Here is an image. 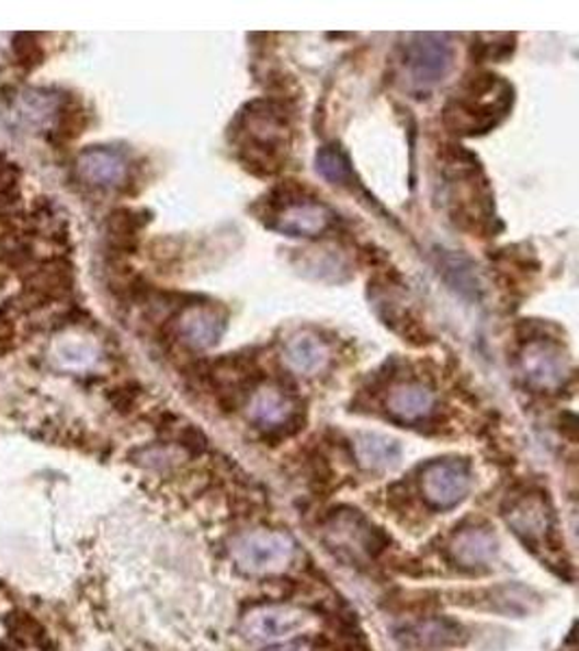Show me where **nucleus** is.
Masks as SVG:
<instances>
[{
  "label": "nucleus",
  "mask_w": 579,
  "mask_h": 651,
  "mask_svg": "<svg viewBox=\"0 0 579 651\" xmlns=\"http://www.w3.org/2000/svg\"><path fill=\"white\" fill-rule=\"evenodd\" d=\"M332 221V214L313 201H291L272 221V228L290 237L321 235Z\"/></svg>",
  "instance_id": "9"
},
{
  "label": "nucleus",
  "mask_w": 579,
  "mask_h": 651,
  "mask_svg": "<svg viewBox=\"0 0 579 651\" xmlns=\"http://www.w3.org/2000/svg\"><path fill=\"white\" fill-rule=\"evenodd\" d=\"M293 551L295 547L290 537L272 530L246 533L232 541L235 562L243 571L257 573V575L281 573L283 569H287Z\"/></svg>",
  "instance_id": "3"
},
{
  "label": "nucleus",
  "mask_w": 579,
  "mask_h": 651,
  "mask_svg": "<svg viewBox=\"0 0 579 651\" xmlns=\"http://www.w3.org/2000/svg\"><path fill=\"white\" fill-rule=\"evenodd\" d=\"M334 530V542L337 547H348V549H359L367 556H376L385 549L386 537L374 526H370L361 515L350 513V515H339L332 524Z\"/></svg>",
  "instance_id": "13"
},
{
  "label": "nucleus",
  "mask_w": 579,
  "mask_h": 651,
  "mask_svg": "<svg viewBox=\"0 0 579 651\" xmlns=\"http://www.w3.org/2000/svg\"><path fill=\"white\" fill-rule=\"evenodd\" d=\"M472 489V471L465 460H432L421 471L423 498L436 509L461 504Z\"/></svg>",
  "instance_id": "4"
},
{
  "label": "nucleus",
  "mask_w": 579,
  "mask_h": 651,
  "mask_svg": "<svg viewBox=\"0 0 579 651\" xmlns=\"http://www.w3.org/2000/svg\"><path fill=\"white\" fill-rule=\"evenodd\" d=\"M399 639L410 650H445V648L463 646L467 635L458 621L439 617V619H423L408 626L399 635Z\"/></svg>",
  "instance_id": "8"
},
{
  "label": "nucleus",
  "mask_w": 579,
  "mask_h": 651,
  "mask_svg": "<svg viewBox=\"0 0 579 651\" xmlns=\"http://www.w3.org/2000/svg\"><path fill=\"white\" fill-rule=\"evenodd\" d=\"M315 168L328 183H332L337 187L354 190V185H356V176L350 165V159L345 157V152L339 146L319 148L317 157H315Z\"/></svg>",
  "instance_id": "19"
},
{
  "label": "nucleus",
  "mask_w": 579,
  "mask_h": 651,
  "mask_svg": "<svg viewBox=\"0 0 579 651\" xmlns=\"http://www.w3.org/2000/svg\"><path fill=\"white\" fill-rule=\"evenodd\" d=\"M512 107V88L495 75L474 77L445 108V124L461 135H483Z\"/></svg>",
  "instance_id": "1"
},
{
  "label": "nucleus",
  "mask_w": 579,
  "mask_h": 651,
  "mask_svg": "<svg viewBox=\"0 0 579 651\" xmlns=\"http://www.w3.org/2000/svg\"><path fill=\"white\" fill-rule=\"evenodd\" d=\"M310 626H313V617L291 606L259 608L243 619V632L252 641H261V643H285L295 639L297 635L306 632Z\"/></svg>",
  "instance_id": "6"
},
{
  "label": "nucleus",
  "mask_w": 579,
  "mask_h": 651,
  "mask_svg": "<svg viewBox=\"0 0 579 651\" xmlns=\"http://www.w3.org/2000/svg\"><path fill=\"white\" fill-rule=\"evenodd\" d=\"M497 539L480 528H467L452 541V556L465 569L488 567L497 558Z\"/></svg>",
  "instance_id": "15"
},
{
  "label": "nucleus",
  "mask_w": 579,
  "mask_h": 651,
  "mask_svg": "<svg viewBox=\"0 0 579 651\" xmlns=\"http://www.w3.org/2000/svg\"><path fill=\"white\" fill-rule=\"evenodd\" d=\"M386 409L399 422L415 424V422L425 420L432 413L434 396L428 387H423L419 382H404L390 391V396L386 400Z\"/></svg>",
  "instance_id": "14"
},
{
  "label": "nucleus",
  "mask_w": 579,
  "mask_h": 651,
  "mask_svg": "<svg viewBox=\"0 0 579 651\" xmlns=\"http://www.w3.org/2000/svg\"><path fill=\"white\" fill-rule=\"evenodd\" d=\"M521 369L530 385L554 391L560 389L569 376L567 354L549 341H532L521 352Z\"/></svg>",
  "instance_id": "7"
},
{
  "label": "nucleus",
  "mask_w": 579,
  "mask_h": 651,
  "mask_svg": "<svg viewBox=\"0 0 579 651\" xmlns=\"http://www.w3.org/2000/svg\"><path fill=\"white\" fill-rule=\"evenodd\" d=\"M508 526L525 541L541 539L552 528V511L543 495H523L506 513Z\"/></svg>",
  "instance_id": "12"
},
{
  "label": "nucleus",
  "mask_w": 579,
  "mask_h": 651,
  "mask_svg": "<svg viewBox=\"0 0 579 651\" xmlns=\"http://www.w3.org/2000/svg\"><path fill=\"white\" fill-rule=\"evenodd\" d=\"M397 441L383 434H361L356 438V458L365 469H388L399 460Z\"/></svg>",
  "instance_id": "18"
},
{
  "label": "nucleus",
  "mask_w": 579,
  "mask_h": 651,
  "mask_svg": "<svg viewBox=\"0 0 579 651\" xmlns=\"http://www.w3.org/2000/svg\"><path fill=\"white\" fill-rule=\"evenodd\" d=\"M79 176L92 187H117L126 179V161L111 148H90L79 157Z\"/></svg>",
  "instance_id": "11"
},
{
  "label": "nucleus",
  "mask_w": 579,
  "mask_h": 651,
  "mask_svg": "<svg viewBox=\"0 0 579 651\" xmlns=\"http://www.w3.org/2000/svg\"><path fill=\"white\" fill-rule=\"evenodd\" d=\"M404 68L410 83L419 90L439 85L454 68V46L447 35L419 33L404 50Z\"/></svg>",
  "instance_id": "2"
},
{
  "label": "nucleus",
  "mask_w": 579,
  "mask_h": 651,
  "mask_svg": "<svg viewBox=\"0 0 579 651\" xmlns=\"http://www.w3.org/2000/svg\"><path fill=\"white\" fill-rule=\"evenodd\" d=\"M246 150L254 157L276 159L287 146V122L272 103H257L243 115Z\"/></svg>",
  "instance_id": "5"
},
{
  "label": "nucleus",
  "mask_w": 579,
  "mask_h": 651,
  "mask_svg": "<svg viewBox=\"0 0 579 651\" xmlns=\"http://www.w3.org/2000/svg\"><path fill=\"white\" fill-rule=\"evenodd\" d=\"M179 332L183 341L195 350L213 347L226 332V313L219 307H190L181 318Z\"/></svg>",
  "instance_id": "10"
},
{
  "label": "nucleus",
  "mask_w": 579,
  "mask_h": 651,
  "mask_svg": "<svg viewBox=\"0 0 579 651\" xmlns=\"http://www.w3.org/2000/svg\"><path fill=\"white\" fill-rule=\"evenodd\" d=\"M285 361L295 374L310 376L326 367V363L330 361V350L319 336L302 332L290 339L285 347Z\"/></svg>",
  "instance_id": "16"
},
{
  "label": "nucleus",
  "mask_w": 579,
  "mask_h": 651,
  "mask_svg": "<svg viewBox=\"0 0 579 651\" xmlns=\"http://www.w3.org/2000/svg\"><path fill=\"white\" fill-rule=\"evenodd\" d=\"M13 50H15V57L20 59V64L26 68H35L42 61V48H39L37 39L29 33H22L15 37Z\"/></svg>",
  "instance_id": "20"
},
{
  "label": "nucleus",
  "mask_w": 579,
  "mask_h": 651,
  "mask_svg": "<svg viewBox=\"0 0 579 651\" xmlns=\"http://www.w3.org/2000/svg\"><path fill=\"white\" fill-rule=\"evenodd\" d=\"M293 415V404L279 389H261L250 404V418L263 429H276L287 424Z\"/></svg>",
  "instance_id": "17"
},
{
  "label": "nucleus",
  "mask_w": 579,
  "mask_h": 651,
  "mask_svg": "<svg viewBox=\"0 0 579 651\" xmlns=\"http://www.w3.org/2000/svg\"><path fill=\"white\" fill-rule=\"evenodd\" d=\"M265 651H310V648L306 646V643H302V641H285V643H276V646H272V648H268Z\"/></svg>",
  "instance_id": "21"
}]
</instances>
